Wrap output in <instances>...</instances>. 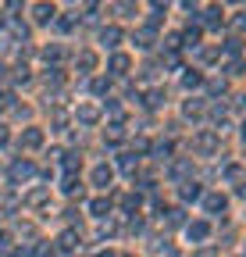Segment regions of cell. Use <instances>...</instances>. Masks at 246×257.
I'll use <instances>...</instances> for the list:
<instances>
[{
  "label": "cell",
  "mask_w": 246,
  "mask_h": 257,
  "mask_svg": "<svg viewBox=\"0 0 246 257\" xmlns=\"http://www.w3.org/2000/svg\"><path fill=\"white\" fill-rule=\"evenodd\" d=\"M33 165H29V161H15L11 165V182H25V179H33Z\"/></svg>",
  "instance_id": "cell-1"
},
{
  "label": "cell",
  "mask_w": 246,
  "mask_h": 257,
  "mask_svg": "<svg viewBox=\"0 0 246 257\" xmlns=\"http://www.w3.org/2000/svg\"><path fill=\"white\" fill-rule=\"evenodd\" d=\"M203 207H207L210 214H218V211H225V207H228V200L221 197V193H210V197L203 200Z\"/></svg>",
  "instance_id": "cell-2"
},
{
  "label": "cell",
  "mask_w": 246,
  "mask_h": 257,
  "mask_svg": "<svg viewBox=\"0 0 246 257\" xmlns=\"http://www.w3.org/2000/svg\"><path fill=\"white\" fill-rule=\"evenodd\" d=\"M186 236H189V239H207V236H210V225H207V221H193L189 229H186Z\"/></svg>",
  "instance_id": "cell-3"
},
{
  "label": "cell",
  "mask_w": 246,
  "mask_h": 257,
  "mask_svg": "<svg viewBox=\"0 0 246 257\" xmlns=\"http://www.w3.org/2000/svg\"><path fill=\"white\" fill-rule=\"evenodd\" d=\"M107 68H111L114 75H125V72H129V57H125V54H114V57L107 61Z\"/></svg>",
  "instance_id": "cell-4"
},
{
  "label": "cell",
  "mask_w": 246,
  "mask_h": 257,
  "mask_svg": "<svg viewBox=\"0 0 246 257\" xmlns=\"http://www.w3.org/2000/svg\"><path fill=\"white\" fill-rule=\"evenodd\" d=\"M196 147H200L203 154H214V150H218V136H214V133H203V136L196 140Z\"/></svg>",
  "instance_id": "cell-5"
},
{
  "label": "cell",
  "mask_w": 246,
  "mask_h": 257,
  "mask_svg": "<svg viewBox=\"0 0 246 257\" xmlns=\"http://www.w3.org/2000/svg\"><path fill=\"white\" fill-rule=\"evenodd\" d=\"M22 143H25V147H43V133H40V128H25V133H22Z\"/></svg>",
  "instance_id": "cell-6"
},
{
  "label": "cell",
  "mask_w": 246,
  "mask_h": 257,
  "mask_svg": "<svg viewBox=\"0 0 246 257\" xmlns=\"http://www.w3.org/2000/svg\"><path fill=\"white\" fill-rule=\"evenodd\" d=\"M118 40H121V29H114V25L100 32V43H104V47H118Z\"/></svg>",
  "instance_id": "cell-7"
},
{
  "label": "cell",
  "mask_w": 246,
  "mask_h": 257,
  "mask_svg": "<svg viewBox=\"0 0 246 257\" xmlns=\"http://www.w3.org/2000/svg\"><path fill=\"white\" fill-rule=\"evenodd\" d=\"M79 68H82V72H93V68H97V54H93V50H82V54H79Z\"/></svg>",
  "instance_id": "cell-8"
},
{
  "label": "cell",
  "mask_w": 246,
  "mask_h": 257,
  "mask_svg": "<svg viewBox=\"0 0 246 257\" xmlns=\"http://www.w3.org/2000/svg\"><path fill=\"white\" fill-rule=\"evenodd\" d=\"M93 186H111V168H107V165L93 168Z\"/></svg>",
  "instance_id": "cell-9"
},
{
  "label": "cell",
  "mask_w": 246,
  "mask_h": 257,
  "mask_svg": "<svg viewBox=\"0 0 246 257\" xmlns=\"http://www.w3.org/2000/svg\"><path fill=\"white\" fill-rule=\"evenodd\" d=\"M97 118H100V111H97V107H89V104H86V107H79V121H82V125H93Z\"/></svg>",
  "instance_id": "cell-10"
},
{
  "label": "cell",
  "mask_w": 246,
  "mask_h": 257,
  "mask_svg": "<svg viewBox=\"0 0 246 257\" xmlns=\"http://www.w3.org/2000/svg\"><path fill=\"white\" fill-rule=\"evenodd\" d=\"M57 11H54V4H36V22H50Z\"/></svg>",
  "instance_id": "cell-11"
},
{
  "label": "cell",
  "mask_w": 246,
  "mask_h": 257,
  "mask_svg": "<svg viewBox=\"0 0 246 257\" xmlns=\"http://www.w3.org/2000/svg\"><path fill=\"white\" fill-rule=\"evenodd\" d=\"M89 211H93L97 218H107V211H111V204H107V200L100 197V200H93V204H89Z\"/></svg>",
  "instance_id": "cell-12"
},
{
  "label": "cell",
  "mask_w": 246,
  "mask_h": 257,
  "mask_svg": "<svg viewBox=\"0 0 246 257\" xmlns=\"http://www.w3.org/2000/svg\"><path fill=\"white\" fill-rule=\"evenodd\" d=\"M153 157H157V161H168V157H171V143H153Z\"/></svg>",
  "instance_id": "cell-13"
},
{
  "label": "cell",
  "mask_w": 246,
  "mask_h": 257,
  "mask_svg": "<svg viewBox=\"0 0 246 257\" xmlns=\"http://www.w3.org/2000/svg\"><path fill=\"white\" fill-rule=\"evenodd\" d=\"M203 25L218 29V25H221V11H218V8H210V11H207V18H203Z\"/></svg>",
  "instance_id": "cell-14"
},
{
  "label": "cell",
  "mask_w": 246,
  "mask_h": 257,
  "mask_svg": "<svg viewBox=\"0 0 246 257\" xmlns=\"http://www.w3.org/2000/svg\"><path fill=\"white\" fill-rule=\"evenodd\" d=\"M136 43H139L143 50H146V47H153V29H143L139 36H136Z\"/></svg>",
  "instance_id": "cell-15"
},
{
  "label": "cell",
  "mask_w": 246,
  "mask_h": 257,
  "mask_svg": "<svg viewBox=\"0 0 246 257\" xmlns=\"http://www.w3.org/2000/svg\"><path fill=\"white\" fill-rule=\"evenodd\" d=\"M146 104H150V107H161V104H164V93H161V89H150V93H146Z\"/></svg>",
  "instance_id": "cell-16"
},
{
  "label": "cell",
  "mask_w": 246,
  "mask_h": 257,
  "mask_svg": "<svg viewBox=\"0 0 246 257\" xmlns=\"http://www.w3.org/2000/svg\"><path fill=\"white\" fill-rule=\"evenodd\" d=\"M61 189H65V193H75V189H79V175L68 172V175H65V186H61Z\"/></svg>",
  "instance_id": "cell-17"
},
{
  "label": "cell",
  "mask_w": 246,
  "mask_h": 257,
  "mask_svg": "<svg viewBox=\"0 0 246 257\" xmlns=\"http://www.w3.org/2000/svg\"><path fill=\"white\" fill-rule=\"evenodd\" d=\"M182 197H186V200H196V197H200V186H196V182H186V189H182Z\"/></svg>",
  "instance_id": "cell-18"
},
{
  "label": "cell",
  "mask_w": 246,
  "mask_h": 257,
  "mask_svg": "<svg viewBox=\"0 0 246 257\" xmlns=\"http://www.w3.org/2000/svg\"><path fill=\"white\" fill-rule=\"evenodd\" d=\"M75 239H79V236H75V232L68 229L65 236H61V246H65V250H72V246H75Z\"/></svg>",
  "instance_id": "cell-19"
},
{
  "label": "cell",
  "mask_w": 246,
  "mask_h": 257,
  "mask_svg": "<svg viewBox=\"0 0 246 257\" xmlns=\"http://www.w3.org/2000/svg\"><path fill=\"white\" fill-rule=\"evenodd\" d=\"M121 172H129V175L136 172V161H132V154H125V157H121Z\"/></svg>",
  "instance_id": "cell-20"
},
{
  "label": "cell",
  "mask_w": 246,
  "mask_h": 257,
  "mask_svg": "<svg viewBox=\"0 0 246 257\" xmlns=\"http://www.w3.org/2000/svg\"><path fill=\"white\" fill-rule=\"evenodd\" d=\"M47 200V189H36V193H29V204H43Z\"/></svg>",
  "instance_id": "cell-21"
},
{
  "label": "cell",
  "mask_w": 246,
  "mask_h": 257,
  "mask_svg": "<svg viewBox=\"0 0 246 257\" xmlns=\"http://www.w3.org/2000/svg\"><path fill=\"white\" fill-rule=\"evenodd\" d=\"M107 140H111V143L121 140V125H111V128H107Z\"/></svg>",
  "instance_id": "cell-22"
},
{
  "label": "cell",
  "mask_w": 246,
  "mask_h": 257,
  "mask_svg": "<svg viewBox=\"0 0 246 257\" xmlns=\"http://www.w3.org/2000/svg\"><path fill=\"white\" fill-rule=\"evenodd\" d=\"M182 86H186V89H193V86H200V75L193 72V75H186V79H182Z\"/></svg>",
  "instance_id": "cell-23"
},
{
  "label": "cell",
  "mask_w": 246,
  "mask_h": 257,
  "mask_svg": "<svg viewBox=\"0 0 246 257\" xmlns=\"http://www.w3.org/2000/svg\"><path fill=\"white\" fill-rule=\"evenodd\" d=\"M121 207H125V211H136V207H139V197H125V200H121Z\"/></svg>",
  "instance_id": "cell-24"
},
{
  "label": "cell",
  "mask_w": 246,
  "mask_h": 257,
  "mask_svg": "<svg viewBox=\"0 0 246 257\" xmlns=\"http://www.w3.org/2000/svg\"><path fill=\"white\" fill-rule=\"evenodd\" d=\"M43 57H47V61H61V50H57V47H47Z\"/></svg>",
  "instance_id": "cell-25"
},
{
  "label": "cell",
  "mask_w": 246,
  "mask_h": 257,
  "mask_svg": "<svg viewBox=\"0 0 246 257\" xmlns=\"http://www.w3.org/2000/svg\"><path fill=\"white\" fill-rule=\"evenodd\" d=\"M65 168H68V172H75V168H79V157H75V154H68V157H65Z\"/></svg>",
  "instance_id": "cell-26"
},
{
  "label": "cell",
  "mask_w": 246,
  "mask_h": 257,
  "mask_svg": "<svg viewBox=\"0 0 246 257\" xmlns=\"http://www.w3.org/2000/svg\"><path fill=\"white\" fill-rule=\"evenodd\" d=\"M200 111H203V107H200V104H186V114H189V118H196V114H200Z\"/></svg>",
  "instance_id": "cell-27"
},
{
  "label": "cell",
  "mask_w": 246,
  "mask_h": 257,
  "mask_svg": "<svg viewBox=\"0 0 246 257\" xmlns=\"http://www.w3.org/2000/svg\"><path fill=\"white\" fill-rule=\"evenodd\" d=\"M11 100H15L11 93H0V107H11Z\"/></svg>",
  "instance_id": "cell-28"
},
{
  "label": "cell",
  "mask_w": 246,
  "mask_h": 257,
  "mask_svg": "<svg viewBox=\"0 0 246 257\" xmlns=\"http://www.w3.org/2000/svg\"><path fill=\"white\" fill-rule=\"evenodd\" d=\"M235 29H246V15H239V18H235Z\"/></svg>",
  "instance_id": "cell-29"
},
{
  "label": "cell",
  "mask_w": 246,
  "mask_h": 257,
  "mask_svg": "<svg viewBox=\"0 0 246 257\" xmlns=\"http://www.w3.org/2000/svg\"><path fill=\"white\" fill-rule=\"evenodd\" d=\"M242 140H246V121H242Z\"/></svg>",
  "instance_id": "cell-30"
},
{
  "label": "cell",
  "mask_w": 246,
  "mask_h": 257,
  "mask_svg": "<svg viewBox=\"0 0 246 257\" xmlns=\"http://www.w3.org/2000/svg\"><path fill=\"white\" fill-rule=\"evenodd\" d=\"M0 79H4V64H0Z\"/></svg>",
  "instance_id": "cell-31"
},
{
  "label": "cell",
  "mask_w": 246,
  "mask_h": 257,
  "mask_svg": "<svg viewBox=\"0 0 246 257\" xmlns=\"http://www.w3.org/2000/svg\"><path fill=\"white\" fill-rule=\"evenodd\" d=\"M100 257H111V253H100Z\"/></svg>",
  "instance_id": "cell-32"
}]
</instances>
